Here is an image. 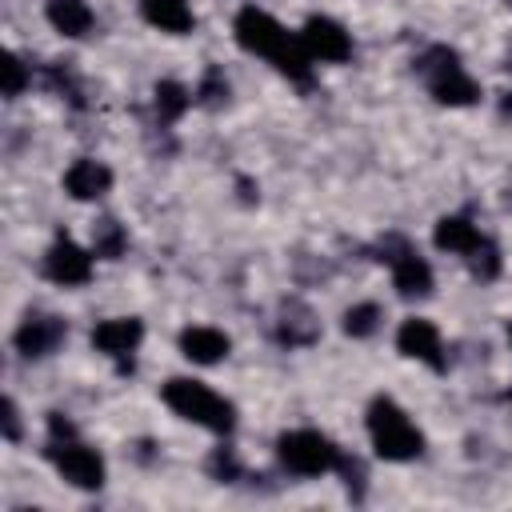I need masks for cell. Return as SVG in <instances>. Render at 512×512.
I'll list each match as a JSON object with an SVG mask.
<instances>
[{"instance_id": "cell-1", "label": "cell", "mask_w": 512, "mask_h": 512, "mask_svg": "<svg viewBox=\"0 0 512 512\" xmlns=\"http://www.w3.org/2000/svg\"><path fill=\"white\" fill-rule=\"evenodd\" d=\"M232 32H236V40H240V48H244V52L268 56L284 76H292V80L308 84L312 56H308L304 40H300V36H288V32H284L268 12H260V8H240V16H236Z\"/></svg>"}, {"instance_id": "cell-2", "label": "cell", "mask_w": 512, "mask_h": 512, "mask_svg": "<svg viewBox=\"0 0 512 512\" xmlns=\"http://www.w3.org/2000/svg\"><path fill=\"white\" fill-rule=\"evenodd\" d=\"M164 404L176 416H184V420H192L208 432H220V436H228L232 424H236V408L224 396H216L212 388H204L200 380H184V376L168 380L164 384Z\"/></svg>"}, {"instance_id": "cell-3", "label": "cell", "mask_w": 512, "mask_h": 512, "mask_svg": "<svg viewBox=\"0 0 512 512\" xmlns=\"http://www.w3.org/2000/svg\"><path fill=\"white\" fill-rule=\"evenodd\" d=\"M368 436H372L376 456H384V460H416L420 448H424L420 428L388 396H376L368 404Z\"/></svg>"}, {"instance_id": "cell-4", "label": "cell", "mask_w": 512, "mask_h": 512, "mask_svg": "<svg viewBox=\"0 0 512 512\" xmlns=\"http://www.w3.org/2000/svg\"><path fill=\"white\" fill-rule=\"evenodd\" d=\"M276 456H280V464H284L288 472H296V476H320V472H332V468L340 464V448H336L328 436L312 432V428L284 432V436L276 440Z\"/></svg>"}, {"instance_id": "cell-5", "label": "cell", "mask_w": 512, "mask_h": 512, "mask_svg": "<svg viewBox=\"0 0 512 512\" xmlns=\"http://www.w3.org/2000/svg\"><path fill=\"white\" fill-rule=\"evenodd\" d=\"M420 72H424V80H428V92H432L440 104H448V108H464V104H472V100L480 96L476 80L460 68V60H456L452 48H432V52L420 60Z\"/></svg>"}, {"instance_id": "cell-6", "label": "cell", "mask_w": 512, "mask_h": 512, "mask_svg": "<svg viewBox=\"0 0 512 512\" xmlns=\"http://www.w3.org/2000/svg\"><path fill=\"white\" fill-rule=\"evenodd\" d=\"M380 260H388L400 296H428L432 292V268L404 236H384L380 240Z\"/></svg>"}, {"instance_id": "cell-7", "label": "cell", "mask_w": 512, "mask_h": 512, "mask_svg": "<svg viewBox=\"0 0 512 512\" xmlns=\"http://www.w3.org/2000/svg\"><path fill=\"white\" fill-rule=\"evenodd\" d=\"M48 460H52L56 472H60L68 484H76V488H100V484H104V460H100V452H92V448L80 444L76 436L52 440V444H48Z\"/></svg>"}, {"instance_id": "cell-8", "label": "cell", "mask_w": 512, "mask_h": 512, "mask_svg": "<svg viewBox=\"0 0 512 512\" xmlns=\"http://www.w3.org/2000/svg\"><path fill=\"white\" fill-rule=\"evenodd\" d=\"M300 40H304L308 56L312 60H324V64H340V60L352 56L348 32L336 20H328V16H308V24L300 28Z\"/></svg>"}, {"instance_id": "cell-9", "label": "cell", "mask_w": 512, "mask_h": 512, "mask_svg": "<svg viewBox=\"0 0 512 512\" xmlns=\"http://www.w3.org/2000/svg\"><path fill=\"white\" fill-rule=\"evenodd\" d=\"M44 272H48V280H56V284H64V288L88 284V276H92V256H88L76 240L56 236V244H52L48 256H44Z\"/></svg>"}, {"instance_id": "cell-10", "label": "cell", "mask_w": 512, "mask_h": 512, "mask_svg": "<svg viewBox=\"0 0 512 512\" xmlns=\"http://www.w3.org/2000/svg\"><path fill=\"white\" fill-rule=\"evenodd\" d=\"M140 336H144V324L136 316H116V320H104V324L92 328V348L104 352V356H116L120 368H132L128 356L136 352Z\"/></svg>"}, {"instance_id": "cell-11", "label": "cell", "mask_w": 512, "mask_h": 512, "mask_svg": "<svg viewBox=\"0 0 512 512\" xmlns=\"http://www.w3.org/2000/svg\"><path fill=\"white\" fill-rule=\"evenodd\" d=\"M396 348H400L404 356L424 360L428 368L444 372V348H440V332H436V324H428V320H420V316L404 320L400 332H396Z\"/></svg>"}, {"instance_id": "cell-12", "label": "cell", "mask_w": 512, "mask_h": 512, "mask_svg": "<svg viewBox=\"0 0 512 512\" xmlns=\"http://www.w3.org/2000/svg\"><path fill=\"white\" fill-rule=\"evenodd\" d=\"M64 336H68L64 320H56V316H48V312H32V316H24V324L16 328V348H20L24 356H48V352L60 348Z\"/></svg>"}, {"instance_id": "cell-13", "label": "cell", "mask_w": 512, "mask_h": 512, "mask_svg": "<svg viewBox=\"0 0 512 512\" xmlns=\"http://www.w3.org/2000/svg\"><path fill=\"white\" fill-rule=\"evenodd\" d=\"M64 188H68L72 200H100L112 188V172L100 160H76L64 172Z\"/></svg>"}, {"instance_id": "cell-14", "label": "cell", "mask_w": 512, "mask_h": 512, "mask_svg": "<svg viewBox=\"0 0 512 512\" xmlns=\"http://www.w3.org/2000/svg\"><path fill=\"white\" fill-rule=\"evenodd\" d=\"M180 352H184L192 364H216V360L228 356V336H224L220 328L196 324V328H184V332H180Z\"/></svg>"}, {"instance_id": "cell-15", "label": "cell", "mask_w": 512, "mask_h": 512, "mask_svg": "<svg viewBox=\"0 0 512 512\" xmlns=\"http://www.w3.org/2000/svg\"><path fill=\"white\" fill-rule=\"evenodd\" d=\"M140 12H144L148 24H156L160 32H172V36H180V32L192 28L188 0H140Z\"/></svg>"}, {"instance_id": "cell-16", "label": "cell", "mask_w": 512, "mask_h": 512, "mask_svg": "<svg viewBox=\"0 0 512 512\" xmlns=\"http://www.w3.org/2000/svg\"><path fill=\"white\" fill-rule=\"evenodd\" d=\"M276 332H280V340L284 344H312L316 340V332H320V324L312 320V312L300 304V300H288L284 308H280V324H276Z\"/></svg>"}, {"instance_id": "cell-17", "label": "cell", "mask_w": 512, "mask_h": 512, "mask_svg": "<svg viewBox=\"0 0 512 512\" xmlns=\"http://www.w3.org/2000/svg\"><path fill=\"white\" fill-rule=\"evenodd\" d=\"M48 20H52V28L56 32H64V36H88V28H92V8L84 4V0H48Z\"/></svg>"}, {"instance_id": "cell-18", "label": "cell", "mask_w": 512, "mask_h": 512, "mask_svg": "<svg viewBox=\"0 0 512 512\" xmlns=\"http://www.w3.org/2000/svg\"><path fill=\"white\" fill-rule=\"evenodd\" d=\"M476 244H480V232H476L472 220H464V216H444V220H436V248L468 256Z\"/></svg>"}, {"instance_id": "cell-19", "label": "cell", "mask_w": 512, "mask_h": 512, "mask_svg": "<svg viewBox=\"0 0 512 512\" xmlns=\"http://www.w3.org/2000/svg\"><path fill=\"white\" fill-rule=\"evenodd\" d=\"M152 104H156V116H160L164 124H172V120H180V116L188 112L192 92H188L180 80H160L156 92H152Z\"/></svg>"}, {"instance_id": "cell-20", "label": "cell", "mask_w": 512, "mask_h": 512, "mask_svg": "<svg viewBox=\"0 0 512 512\" xmlns=\"http://www.w3.org/2000/svg\"><path fill=\"white\" fill-rule=\"evenodd\" d=\"M124 244H128V236H124V228H120L112 216H104V220L92 224V256L116 260V256L124 252Z\"/></svg>"}, {"instance_id": "cell-21", "label": "cell", "mask_w": 512, "mask_h": 512, "mask_svg": "<svg viewBox=\"0 0 512 512\" xmlns=\"http://www.w3.org/2000/svg\"><path fill=\"white\" fill-rule=\"evenodd\" d=\"M464 260H468V272H472L476 280H496V272H500V248H496L488 236H480V244H476Z\"/></svg>"}, {"instance_id": "cell-22", "label": "cell", "mask_w": 512, "mask_h": 512, "mask_svg": "<svg viewBox=\"0 0 512 512\" xmlns=\"http://www.w3.org/2000/svg\"><path fill=\"white\" fill-rule=\"evenodd\" d=\"M376 324H380V308H376V304H356V308L344 312V332L356 336V340H360V336H372Z\"/></svg>"}, {"instance_id": "cell-23", "label": "cell", "mask_w": 512, "mask_h": 512, "mask_svg": "<svg viewBox=\"0 0 512 512\" xmlns=\"http://www.w3.org/2000/svg\"><path fill=\"white\" fill-rule=\"evenodd\" d=\"M196 100L208 104V108H220V104L228 100V80H224L220 68H208V72H204V80H200V88H196Z\"/></svg>"}, {"instance_id": "cell-24", "label": "cell", "mask_w": 512, "mask_h": 512, "mask_svg": "<svg viewBox=\"0 0 512 512\" xmlns=\"http://www.w3.org/2000/svg\"><path fill=\"white\" fill-rule=\"evenodd\" d=\"M208 472H212L216 480H224V484L240 480V460H236V452H232V448H216V452L208 456Z\"/></svg>"}, {"instance_id": "cell-25", "label": "cell", "mask_w": 512, "mask_h": 512, "mask_svg": "<svg viewBox=\"0 0 512 512\" xmlns=\"http://www.w3.org/2000/svg\"><path fill=\"white\" fill-rule=\"evenodd\" d=\"M24 84H28V68H24V60H20L16 52H8V56H4V96H8V100L20 96Z\"/></svg>"}, {"instance_id": "cell-26", "label": "cell", "mask_w": 512, "mask_h": 512, "mask_svg": "<svg viewBox=\"0 0 512 512\" xmlns=\"http://www.w3.org/2000/svg\"><path fill=\"white\" fill-rule=\"evenodd\" d=\"M4 436L8 440H20V412L12 400H4Z\"/></svg>"}, {"instance_id": "cell-27", "label": "cell", "mask_w": 512, "mask_h": 512, "mask_svg": "<svg viewBox=\"0 0 512 512\" xmlns=\"http://www.w3.org/2000/svg\"><path fill=\"white\" fill-rule=\"evenodd\" d=\"M48 432H52V440H68V436H76L72 420H64L60 412H52V416H48Z\"/></svg>"}, {"instance_id": "cell-28", "label": "cell", "mask_w": 512, "mask_h": 512, "mask_svg": "<svg viewBox=\"0 0 512 512\" xmlns=\"http://www.w3.org/2000/svg\"><path fill=\"white\" fill-rule=\"evenodd\" d=\"M500 112H504V116H512V92H504V96H500Z\"/></svg>"}]
</instances>
